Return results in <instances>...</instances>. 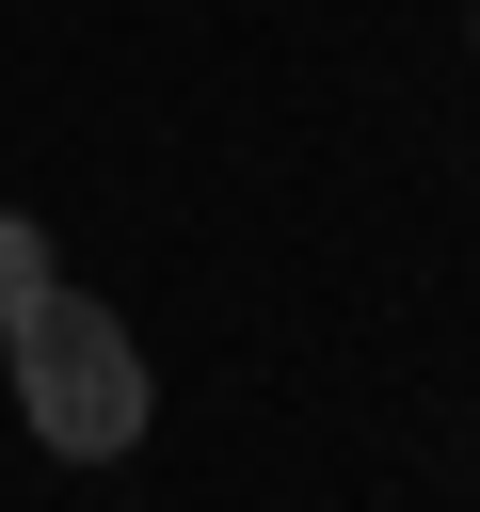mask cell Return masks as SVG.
I'll list each match as a JSON object with an SVG mask.
<instances>
[{
	"label": "cell",
	"instance_id": "cell-1",
	"mask_svg": "<svg viewBox=\"0 0 480 512\" xmlns=\"http://www.w3.org/2000/svg\"><path fill=\"white\" fill-rule=\"evenodd\" d=\"M16 416L64 448V464H112V448H144V352H128V320L96 304V288H48L32 320H16Z\"/></svg>",
	"mask_w": 480,
	"mask_h": 512
},
{
	"label": "cell",
	"instance_id": "cell-2",
	"mask_svg": "<svg viewBox=\"0 0 480 512\" xmlns=\"http://www.w3.org/2000/svg\"><path fill=\"white\" fill-rule=\"evenodd\" d=\"M48 288H64V272H48V224H32V208H0V336H16Z\"/></svg>",
	"mask_w": 480,
	"mask_h": 512
}]
</instances>
